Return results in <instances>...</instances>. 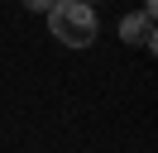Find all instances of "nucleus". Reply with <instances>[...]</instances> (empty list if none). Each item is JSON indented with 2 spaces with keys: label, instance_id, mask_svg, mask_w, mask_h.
I'll list each match as a JSON object with an SVG mask.
<instances>
[{
  "label": "nucleus",
  "instance_id": "3",
  "mask_svg": "<svg viewBox=\"0 0 158 153\" xmlns=\"http://www.w3.org/2000/svg\"><path fill=\"white\" fill-rule=\"evenodd\" d=\"M19 5H24V10H34V14H48L53 0H19Z\"/></svg>",
  "mask_w": 158,
  "mask_h": 153
},
{
  "label": "nucleus",
  "instance_id": "1",
  "mask_svg": "<svg viewBox=\"0 0 158 153\" xmlns=\"http://www.w3.org/2000/svg\"><path fill=\"white\" fill-rule=\"evenodd\" d=\"M96 10L81 5V0H53L48 10V34L58 38L62 48H91L96 43Z\"/></svg>",
  "mask_w": 158,
  "mask_h": 153
},
{
  "label": "nucleus",
  "instance_id": "2",
  "mask_svg": "<svg viewBox=\"0 0 158 153\" xmlns=\"http://www.w3.org/2000/svg\"><path fill=\"white\" fill-rule=\"evenodd\" d=\"M120 38L125 43H134V48H144V53H153V19L139 10V14H125L120 19Z\"/></svg>",
  "mask_w": 158,
  "mask_h": 153
},
{
  "label": "nucleus",
  "instance_id": "4",
  "mask_svg": "<svg viewBox=\"0 0 158 153\" xmlns=\"http://www.w3.org/2000/svg\"><path fill=\"white\" fill-rule=\"evenodd\" d=\"M81 5H86V0H81ZM91 5H96V0H91Z\"/></svg>",
  "mask_w": 158,
  "mask_h": 153
}]
</instances>
